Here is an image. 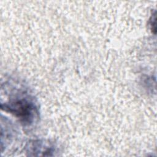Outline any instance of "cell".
Segmentation results:
<instances>
[{"label":"cell","mask_w":157,"mask_h":157,"mask_svg":"<svg viewBox=\"0 0 157 157\" xmlns=\"http://www.w3.org/2000/svg\"><path fill=\"white\" fill-rule=\"evenodd\" d=\"M5 100L1 109L17 117L25 128H31L39 118L38 103L29 88L17 81L5 83Z\"/></svg>","instance_id":"6da1fadb"},{"label":"cell","mask_w":157,"mask_h":157,"mask_svg":"<svg viewBox=\"0 0 157 157\" xmlns=\"http://www.w3.org/2000/svg\"><path fill=\"white\" fill-rule=\"evenodd\" d=\"M25 150L29 156H53L56 147L50 141L33 140L28 142Z\"/></svg>","instance_id":"7a4b0ae2"},{"label":"cell","mask_w":157,"mask_h":157,"mask_svg":"<svg viewBox=\"0 0 157 157\" xmlns=\"http://www.w3.org/2000/svg\"><path fill=\"white\" fill-rule=\"evenodd\" d=\"M155 22H156V15H155V13H153V15H151L150 19V25L151 26V30L154 29L156 31Z\"/></svg>","instance_id":"3957f363"}]
</instances>
